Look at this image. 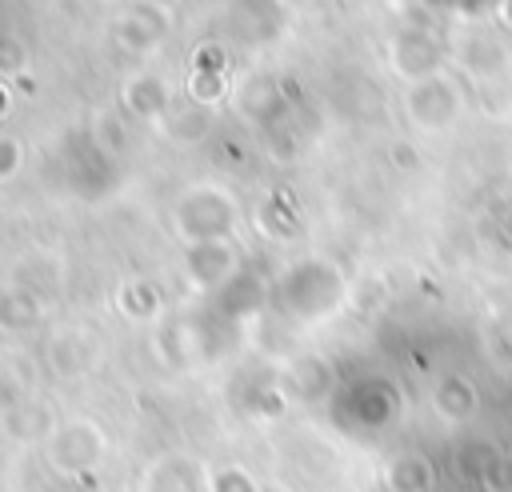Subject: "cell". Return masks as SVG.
Listing matches in <instances>:
<instances>
[{
    "instance_id": "obj_1",
    "label": "cell",
    "mask_w": 512,
    "mask_h": 492,
    "mask_svg": "<svg viewBox=\"0 0 512 492\" xmlns=\"http://www.w3.org/2000/svg\"><path fill=\"white\" fill-rule=\"evenodd\" d=\"M396 68L408 80H428L436 68V40H428L424 32H408L404 40H396Z\"/></svg>"
},
{
    "instance_id": "obj_2",
    "label": "cell",
    "mask_w": 512,
    "mask_h": 492,
    "mask_svg": "<svg viewBox=\"0 0 512 492\" xmlns=\"http://www.w3.org/2000/svg\"><path fill=\"white\" fill-rule=\"evenodd\" d=\"M164 84L160 80H152V76H144V80H136L132 88H128V100L136 104V112H140V104H148V116H156L160 108H164Z\"/></svg>"
},
{
    "instance_id": "obj_3",
    "label": "cell",
    "mask_w": 512,
    "mask_h": 492,
    "mask_svg": "<svg viewBox=\"0 0 512 492\" xmlns=\"http://www.w3.org/2000/svg\"><path fill=\"white\" fill-rule=\"evenodd\" d=\"M16 164H20V148L8 144V140H0V176H8Z\"/></svg>"
}]
</instances>
